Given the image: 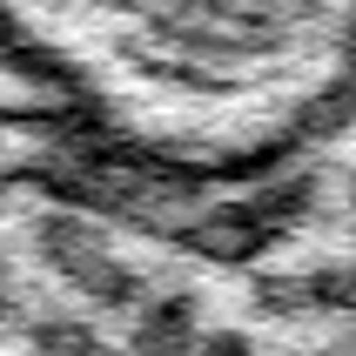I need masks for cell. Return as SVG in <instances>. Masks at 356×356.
Listing matches in <instances>:
<instances>
[{"label": "cell", "instance_id": "1", "mask_svg": "<svg viewBox=\"0 0 356 356\" xmlns=\"http://www.w3.org/2000/svg\"><path fill=\"white\" fill-rule=\"evenodd\" d=\"M0 40L155 168L236 175L356 88V0H0Z\"/></svg>", "mask_w": 356, "mask_h": 356}]
</instances>
